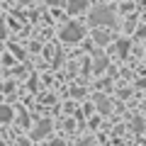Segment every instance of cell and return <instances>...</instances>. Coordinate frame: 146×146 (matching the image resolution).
I'll return each instance as SVG.
<instances>
[{
	"mask_svg": "<svg viewBox=\"0 0 146 146\" xmlns=\"http://www.w3.org/2000/svg\"><path fill=\"white\" fill-rule=\"evenodd\" d=\"M10 117H12V110L10 107H3V122H10Z\"/></svg>",
	"mask_w": 146,
	"mask_h": 146,
	"instance_id": "ba28073f",
	"label": "cell"
},
{
	"mask_svg": "<svg viewBox=\"0 0 146 146\" xmlns=\"http://www.w3.org/2000/svg\"><path fill=\"white\" fill-rule=\"evenodd\" d=\"M17 146H29V144H27V139H20V144H17Z\"/></svg>",
	"mask_w": 146,
	"mask_h": 146,
	"instance_id": "7c38bea8",
	"label": "cell"
},
{
	"mask_svg": "<svg viewBox=\"0 0 146 146\" xmlns=\"http://www.w3.org/2000/svg\"><path fill=\"white\" fill-rule=\"evenodd\" d=\"M80 146H93V141H90V139H85V141H80Z\"/></svg>",
	"mask_w": 146,
	"mask_h": 146,
	"instance_id": "8fae6325",
	"label": "cell"
},
{
	"mask_svg": "<svg viewBox=\"0 0 146 146\" xmlns=\"http://www.w3.org/2000/svg\"><path fill=\"white\" fill-rule=\"evenodd\" d=\"M90 22H93V25H112V22H115V15H112L107 7H98V10L90 15Z\"/></svg>",
	"mask_w": 146,
	"mask_h": 146,
	"instance_id": "7a4b0ae2",
	"label": "cell"
},
{
	"mask_svg": "<svg viewBox=\"0 0 146 146\" xmlns=\"http://www.w3.org/2000/svg\"><path fill=\"white\" fill-rule=\"evenodd\" d=\"M61 39L63 42H80L83 39V27L78 25V22H71V25H66L63 27V32H61Z\"/></svg>",
	"mask_w": 146,
	"mask_h": 146,
	"instance_id": "6da1fadb",
	"label": "cell"
},
{
	"mask_svg": "<svg viewBox=\"0 0 146 146\" xmlns=\"http://www.w3.org/2000/svg\"><path fill=\"white\" fill-rule=\"evenodd\" d=\"M49 131H51V122H49V119H42L34 129H32V136H34V139H44Z\"/></svg>",
	"mask_w": 146,
	"mask_h": 146,
	"instance_id": "3957f363",
	"label": "cell"
},
{
	"mask_svg": "<svg viewBox=\"0 0 146 146\" xmlns=\"http://www.w3.org/2000/svg\"><path fill=\"white\" fill-rule=\"evenodd\" d=\"M117 46H119V54H122V56H127V49H129V42H124V39H122V42L117 44Z\"/></svg>",
	"mask_w": 146,
	"mask_h": 146,
	"instance_id": "52a82bcc",
	"label": "cell"
},
{
	"mask_svg": "<svg viewBox=\"0 0 146 146\" xmlns=\"http://www.w3.org/2000/svg\"><path fill=\"white\" fill-rule=\"evenodd\" d=\"M107 39H110V36L105 34V32H95V42H98V44H107Z\"/></svg>",
	"mask_w": 146,
	"mask_h": 146,
	"instance_id": "8992f818",
	"label": "cell"
},
{
	"mask_svg": "<svg viewBox=\"0 0 146 146\" xmlns=\"http://www.w3.org/2000/svg\"><path fill=\"white\" fill-rule=\"evenodd\" d=\"M139 34H141V36H146V27H144V29H141V32H139Z\"/></svg>",
	"mask_w": 146,
	"mask_h": 146,
	"instance_id": "4fadbf2b",
	"label": "cell"
},
{
	"mask_svg": "<svg viewBox=\"0 0 146 146\" xmlns=\"http://www.w3.org/2000/svg\"><path fill=\"white\" fill-rule=\"evenodd\" d=\"M131 129H134V131H141V129H144V122H141V119H134V122H131Z\"/></svg>",
	"mask_w": 146,
	"mask_h": 146,
	"instance_id": "9c48e42d",
	"label": "cell"
},
{
	"mask_svg": "<svg viewBox=\"0 0 146 146\" xmlns=\"http://www.w3.org/2000/svg\"><path fill=\"white\" fill-rule=\"evenodd\" d=\"M85 7V0H71V5H68V10L76 12V10H83Z\"/></svg>",
	"mask_w": 146,
	"mask_h": 146,
	"instance_id": "5b68a950",
	"label": "cell"
},
{
	"mask_svg": "<svg viewBox=\"0 0 146 146\" xmlns=\"http://www.w3.org/2000/svg\"><path fill=\"white\" fill-rule=\"evenodd\" d=\"M144 115H146V105H144Z\"/></svg>",
	"mask_w": 146,
	"mask_h": 146,
	"instance_id": "5bb4252c",
	"label": "cell"
},
{
	"mask_svg": "<svg viewBox=\"0 0 146 146\" xmlns=\"http://www.w3.org/2000/svg\"><path fill=\"white\" fill-rule=\"evenodd\" d=\"M95 100H98V107L102 110V112H110V102H107V98H102V95H98Z\"/></svg>",
	"mask_w": 146,
	"mask_h": 146,
	"instance_id": "277c9868",
	"label": "cell"
},
{
	"mask_svg": "<svg viewBox=\"0 0 146 146\" xmlns=\"http://www.w3.org/2000/svg\"><path fill=\"white\" fill-rule=\"evenodd\" d=\"M105 66H107V61H105V58H98V61H95V68H98V71H102Z\"/></svg>",
	"mask_w": 146,
	"mask_h": 146,
	"instance_id": "30bf717a",
	"label": "cell"
}]
</instances>
